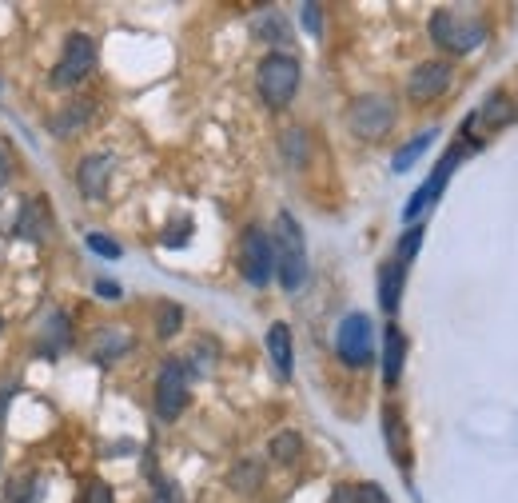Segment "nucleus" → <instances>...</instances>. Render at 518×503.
<instances>
[{
	"label": "nucleus",
	"instance_id": "1",
	"mask_svg": "<svg viewBox=\"0 0 518 503\" xmlns=\"http://www.w3.org/2000/svg\"><path fill=\"white\" fill-rule=\"evenodd\" d=\"M271 248H275V280L283 292H299L307 284V240L303 228L291 212L275 216V232H271Z\"/></svg>",
	"mask_w": 518,
	"mask_h": 503
},
{
	"label": "nucleus",
	"instance_id": "2",
	"mask_svg": "<svg viewBox=\"0 0 518 503\" xmlns=\"http://www.w3.org/2000/svg\"><path fill=\"white\" fill-rule=\"evenodd\" d=\"M431 40L443 52L467 56V52L487 44V20L475 12H463V8H435L431 12Z\"/></svg>",
	"mask_w": 518,
	"mask_h": 503
},
{
	"label": "nucleus",
	"instance_id": "3",
	"mask_svg": "<svg viewBox=\"0 0 518 503\" xmlns=\"http://www.w3.org/2000/svg\"><path fill=\"white\" fill-rule=\"evenodd\" d=\"M299 60L295 56H287V52H271V56H263L256 68V88L259 96H263V104L267 108H287L291 100H295V92H299Z\"/></svg>",
	"mask_w": 518,
	"mask_h": 503
},
{
	"label": "nucleus",
	"instance_id": "4",
	"mask_svg": "<svg viewBox=\"0 0 518 503\" xmlns=\"http://www.w3.org/2000/svg\"><path fill=\"white\" fill-rule=\"evenodd\" d=\"M395 100L383 96V92H367L359 100H351L347 108V128L359 136V140H383L391 128H395Z\"/></svg>",
	"mask_w": 518,
	"mask_h": 503
},
{
	"label": "nucleus",
	"instance_id": "5",
	"mask_svg": "<svg viewBox=\"0 0 518 503\" xmlns=\"http://www.w3.org/2000/svg\"><path fill=\"white\" fill-rule=\"evenodd\" d=\"M335 352L347 368H367L375 360V324L363 312H351L335 328Z\"/></svg>",
	"mask_w": 518,
	"mask_h": 503
},
{
	"label": "nucleus",
	"instance_id": "6",
	"mask_svg": "<svg viewBox=\"0 0 518 503\" xmlns=\"http://www.w3.org/2000/svg\"><path fill=\"white\" fill-rule=\"evenodd\" d=\"M92 68H96V40L88 32H68L64 36V52H60L48 84L52 88H76Z\"/></svg>",
	"mask_w": 518,
	"mask_h": 503
},
{
	"label": "nucleus",
	"instance_id": "7",
	"mask_svg": "<svg viewBox=\"0 0 518 503\" xmlns=\"http://www.w3.org/2000/svg\"><path fill=\"white\" fill-rule=\"evenodd\" d=\"M467 152H471V148H467V136H459V140L451 144V152H447V156L435 164L431 180H427V184H423V188H419V192L407 200V208H403V220H407V228H411V224H419V216H423V212H427V208H431V204L443 196V188H447L451 172L463 164V156H467Z\"/></svg>",
	"mask_w": 518,
	"mask_h": 503
},
{
	"label": "nucleus",
	"instance_id": "8",
	"mask_svg": "<svg viewBox=\"0 0 518 503\" xmlns=\"http://www.w3.org/2000/svg\"><path fill=\"white\" fill-rule=\"evenodd\" d=\"M240 272L252 288H267L275 276V248H271V232H263L259 224H252L240 240Z\"/></svg>",
	"mask_w": 518,
	"mask_h": 503
},
{
	"label": "nucleus",
	"instance_id": "9",
	"mask_svg": "<svg viewBox=\"0 0 518 503\" xmlns=\"http://www.w3.org/2000/svg\"><path fill=\"white\" fill-rule=\"evenodd\" d=\"M188 408V372L180 360H168L156 376V416L160 420H180Z\"/></svg>",
	"mask_w": 518,
	"mask_h": 503
},
{
	"label": "nucleus",
	"instance_id": "10",
	"mask_svg": "<svg viewBox=\"0 0 518 503\" xmlns=\"http://www.w3.org/2000/svg\"><path fill=\"white\" fill-rule=\"evenodd\" d=\"M451 80H455V72H451L447 60H423V64H415L411 76H407V96H411L415 104H431V100H439V96L451 88Z\"/></svg>",
	"mask_w": 518,
	"mask_h": 503
},
{
	"label": "nucleus",
	"instance_id": "11",
	"mask_svg": "<svg viewBox=\"0 0 518 503\" xmlns=\"http://www.w3.org/2000/svg\"><path fill=\"white\" fill-rule=\"evenodd\" d=\"M48 232H52V204H48V196H28L20 216H16V224H12V236L24 240V244H44Z\"/></svg>",
	"mask_w": 518,
	"mask_h": 503
},
{
	"label": "nucleus",
	"instance_id": "12",
	"mask_svg": "<svg viewBox=\"0 0 518 503\" xmlns=\"http://www.w3.org/2000/svg\"><path fill=\"white\" fill-rule=\"evenodd\" d=\"M112 168L116 160L108 152H96V156H84L76 164V188L88 196V200H100L108 192V180H112Z\"/></svg>",
	"mask_w": 518,
	"mask_h": 503
},
{
	"label": "nucleus",
	"instance_id": "13",
	"mask_svg": "<svg viewBox=\"0 0 518 503\" xmlns=\"http://www.w3.org/2000/svg\"><path fill=\"white\" fill-rule=\"evenodd\" d=\"M403 288H407V264L387 260V264L379 268V308H383L387 316H395V312H399Z\"/></svg>",
	"mask_w": 518,
	"mask_h": 503
},
{
	"label": "nucleus",
	"instance_id": "14",
	"mask_svg": "<svg viewBox=\"0 0 518 503\" xmlns=\"http://www.w3.org/2000/svg\"><path fill=\"white\" fill-rule=\"evenodd\" d=\"M267 356L279 380H291L295 372V348H291V328L287 324H271L267 328Z\"/></svg>",
	"mask_w": 518,
	"mask_h": 503
},
{
	"label": "nucleus",
	"instance_id": "15",
	"mask_svg": "<svg viewBox=\"0 0 518 503\" xmlns=\"http://www.w3.org/2000/svg\"><path fill=\"white\" fill-rule=\"evenodd\" d=\"M403 360H407V336L399 324H387L383 332V384L395 388L403 376Z\"/></svg>",
	"mask_w": 518,
	"mask_h": 503
},
{
	"label": "nucleus",
	"instance_id": "16",
	"mask_svg": "<svg viewBox=\"0 0 518 503\" xmlns=\"http://www.w3.org/2000/svg\"><path fill=\"white\" fill-rule=\"evenodd\" d=\"M40 340H44V344H40V356H48V360L64 356V352L72 348V324H68V316H64V312H48Z\"/></svg>",
	"mask_w": 518,
	"mask_h": 503
},
{
	"label": "nucleus",
	"instance_id": "17",
	"mask_svg": "<svg viewBox=\"0 0 518 503\" xmlns=\"http://www.w3.org/2000/svg\"><path fill=\"white\" fill-rule=\"evenodd\" d=\"M128 348H132V336H128V332L100 328V332L92 336V360H96V364H112V360H120Z\"/></svg>",
	"mask_w": 518,
	"mask_h": 503
},
{
	"label": "nucleus",
	"instance_id": "18",
	"mask_svg": "<svg viewBox=\"0 0 518 503\" xmlns=\"http://www.w3.org/2000/svg\"><path fill=\"white\" fill-rule=\"evenodd\" d=\"M88 124H92V104H88V100H76V104L60 108V112L52 116V132H56V136H76V132L88 128Z\"/></svg>",
	"mask_w": 518,
	"mask_h": 503
},
{
	"label": "nucleus",
	"instance_id": "19",
	"mask_svg": "<svg viewBox=\"0 0 518 503\" xmlns=\"http://www.w3.org/2000/svg\"><path fill=\"white\" fill-rule=\"evenodd\" d=\"M252 32H256L259 40L275 44V48H291V28H287V20L275 8L271 12H259L256 20H252Z\"/></svg>",
	"mask_w": 518,
	"mask_h": 503
},
{
	"label": "nucleus",
	"instance_id": "20",
	"mask_svg": "<svg viewBox=\"0 0 518 503\" xmlns=\"http://www.w3.org/2000/svg\"><path fill=\"white\" fill-rule=\"evenodd\" d=\"M511 116H515V104H511L507 92H491L487 104H483L479 112H471V120H475V124H487V128H499V124H507Z\"/></svg>",
	"mask_w": 518,
	"mask_h": 503
},
{
	"label": "nucleus",
	"instance_id": "21",
	"mask_svg": "<svg viewBox=\"0 0 518 503\" xmlns=\"http://www.w3.org/2000/svg\"><path fill=\"white\" fill-rule=\"evenodd\" d=\"M435 136H439V132L431 128V132H419L415 140H407V144H403V148L395 152L391 168H395V172H407V168H411V164H415V160H419V156H423V152H427V148L435 144Z\"/></svg>",
	"mask_w": 518,
	"mask_h": 503
},
{
	"label": "nucleus",
	"instance_id": "22",
	"mask_svg": "<svg viewBox=\"0 0 518 503\" xmlns=\"http://www.w3.org/2000/svg\"><path fill=\"white\" fill-rule=\"evenodd\" d=\"M271 460L275 464H295L299 456H303V436L299 432H279V436H271Z\"/></svg>",
	"mask_w": 518,
	"mask_h": 503
},
{
	"label": "nucleus",
	"instance_id": "23",
	"mask_svg": "<svg viewBox=\"0 0 518 503\" xmlns=\"http://www.w3.org/2000/svg\"><path fill=\"white\" fill-rule=\"evenodd\" d=\"M279 144H283L287 164H295V168H299V164H307V156H311V152H307V148H311V136H307L303 128H287Z\"/></svg>",
	"mask_w": 518,
	"mask_h": 503
},
{
	"label": "nucleus",
	"instance_id": "24",
	"mask_svg": "<svg viewBox=\"0 0 518 503\" xmlns=\"http://www.w3.org/2000/svg\"><path fill=\"white\" fill-rule=\"evenodd\" d=\"M383 432H387V448H391V456H395L399 464H407V452H403V420H399V412H395V408H387V412H383Z\"/></svg>",
	"mask_w": 518,
	"mask_h": 503
},
{
	"label": "nucleus",
	"instance_id": "25",
	"mask_svg": "<svg viewBox=\"0 0 518 503\" xmlns=\"http://www.w3.org/2000/svg\"><path fill=\"white\" fill-rule=\"evenodd\" d=\"M12 503H40V496H44V480L40 476H24V480H16L12 484Z\"/></svg>",
	"mask_w": 518,
	"mask_h": 503
},
{
	"label": "nucleus",
	"instance_id": "26",
	"mask_svg": "<svg viewBox=\"0 0 518 503\" xmlns=\"http://www.w3.org/2000/svg\"><path fill=\"white\" fill-rule=\"evenodd\" d=\"M184 328V308L180 304H160V340H172L176 332Z\"/></svg>",
	"mask_w": 518,
	"mask_h": 503
},
{
	"label": "nucleus",
	"instance_id": "27",
	"mask_svg": "<svg viewBox=\"0 0 518 503\" xmlns=\"http://www.w3.org/2000/svg\"><path fill=\"white\" fill-rule=\"evenodd\" d=\"M259 480H263V468H259L256 460H244V464H236V472H232V488H240V492L259 488Z\"/></svg>",
	"mask_w": 518,
	"mask_h": 503
},
{
	"label": "nucleus",
	"instance_id": "28",
	"mask_svg": "<svg viewBox=\"0 0 518 503\" xmlns=\"http://www.w3.org/2000/svg\"><path fill=\"white\" fill-rule=\"evenodd\" d=\"M419 244H423V224H411V228H407V236L399 240V252H395V260H399V264L415 260V256H419Z\"/></svg>",
	"mask_w": 518,
	"mask_h": 503
},
{
	"label": "nucleus",
	"instance_id": "29",
	"mask_svg": "<svg viewBox=\"0 0 518 503\" xmlns=\"http://www.w3.org/2000/svg\"><path fill=\"white\" fill-rule=\"evenodd\" d=\"M88 248H92L96 256H104V260H120V256H124V248H120L112 236H104V232H88Z\"/></svg>",
	"mask_w": 518,
	"mask_h": 503
},
{
	"label": "nucleus",
	"instance_id": "30",
	"mask_svg": "<svg viewBox=\"0 0 518 503\" xmlns=\"http://www.w3.org/2000/svg\"><path fill=\"white\" fill-rule=\"evenodd\" d=\"M299 16H303V28H307L311 36H323V8H319V4H303Z\"/></svg>",
	"mask_w": 518,
	"mask_h": 503
},
{
	"label": "nucleus",
	"instance_id": "31",
	"mask_svg": "<svg viewBox=\"0 0 518 503\" xmlns=\"http://www.w3.org/2000/svg\"><path fill=\"white\" fill-rule=\"evenodd\" d=\"M355 503H391V496L379 484H359L355 488Z\"/></svg>",
	"mask_w": 518,
	"mask_h": 503
},
{
	"label": "nucleus",
	"instance_id": "32",
	"mask_svg": "<svg viewBox=\"0 0 518 503\" xmlns=\"http://www.w3.org/2000/svg\"><path fill=\"white\" fill-rule=\"evenodd\" d=\"M188 236H192V220H180V228H168V232H164V244H168V248H184Z\"/></svg>",
	"mask_w": 518,
	"mask_h": 503
},
{
	"label": "nucleus",
	"instance_id": "33",
	"mask_svg": "<svg viewBox=\"0 0 518 503\" xmlns=\"http://www.w3.org/2000/svg\"><path fill=\"white\" fill-rule=\"evenodd\" d=\"M84 503H116V500H112V488L104 480H92L88 492H84Z\"/></svg>",
	"mask_w": 518,
	"mask_h": 503
},
{
	"label": "nucleus",
	"instance_id": "34",
	"mask_svg": "<svg viewBox=\"0 0 518 503\" xmlns=\"http://www.w3.org/2000/svg\"><path fill=\"white\" fill-rule=\"evenodd\" d=\"M152 503H180V488H176L172 480H160V484H156V496H152Z\"/></svg>",
	"mask_w": 518,
	"mask_h": 503
},
{
	"label": "nucleus",
	"instance_id": "35",
	"mask_svg": "<svg viewBox=\"0 0 518 503\" xmlns=\"http://www.w3.org/2000/svg\"><path fill=\"white\" fill-rule=\"evenodd\" d=\"M96 296H104V300H120V284H112V280H96Z\"/></svg>",
	"mask_w": 518,
	"mask_h": 503
},
{
	"label": "nucleus",
	"instance_id": "36",
	"mask_svg": "<svg viewBox=\"0 0 518 503\" xmlns=\"http://www.w3.org/2000/svg\"><path fill=\"white\" fill-rule=\"evenodd\" d=\"M8 176H12V164H8V156H4V148H0V188L8 184Z\"/></svg>",
	"mask_w": 518,
	"mask_h": 503
},
{
	"label": "nucleus",
	"instance_id": "37",
	"mask_svg": "<svg viewBox=\"0 0 518 503\" xmlns=\"http://www.w3.org/2000/svg\"><path fill=\"white\" fill-rule=\"evenodd\" d=\"M0 328H4V324H0Z\"/></svg>",
	"mask_w": 518,
	"mask_h": 503
}]
</instances>
